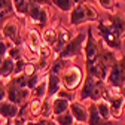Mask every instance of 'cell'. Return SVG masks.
Masks as SVG:
<instances>
[{"label": "cell", "instance_id": "obj_1", "mask_svg": "<svg viewBox=\"0 0 125 125\" xmlns=\"http://www.w3.org/2000/svg\"><path fill=\"white\" fill-rule=\"evenodd\" d=\"M116 60L118 58H116L115 51L109 49L101 42V51H100L98 58L92 62H86L85 64V73L92 76V77H95V79L106 81L107 76H109V72H110L112 66L116 62Z\"/></svg>", "mask_w": 125, "mask_h": 125}, {"label": "cell", "instance_id": "obj_2", "mask_svg": "<svg viewBox=\"0 0 125 125\" xmlns=\"http://www.w3.org/2000/svg\"><path fill=\"white\" fill-rule=\"evenodd\" d=\"M106 89H107L106 81H100L89 74H85V81L79 92V101L91 100V103H98L100 100L104 98Z\"/></svg>", "mask_w": 125, "mask_h": 125}, {"label": "cell", "instance_id": "obj_3", "mask_svg": "<svg viewBox=\"0 0 125 125\" xmlns=\"http://www.w3.org/2000/svg\"><path fill=\"white\" fill-rule=\"evenodd\" d=\"M85 70H82L79 66H74V64H69L67 69L61 73V83L62 88H66L72 92H74L76 89H79L81 85H83L85 81Z\"/></svg>", "mask_w": 125, "mask_h": 125}, {"label": "cell", "instance_id": "obj_4", "mask_svg": "<svg viewBox=\"0 0 125 125\" xmlns=\"http://www.w3.org/2000/svg\"><path fill=\"white\" fill-rule=\"evenodd\" d=\"M98 20V12L95 6H92L91 3L86 5H77L74 9L70 12V25H81L83 22H94Z\"/></svg>", "mask_w": 125, "mask_h": 125}, {"label": "cell", "instance_id": "obj_5", "mask_svg": "<svg viewBox=\"0 0 125 125\" xmlns=\"http://www.w3.org/2000/svg\"><path fill=\"white\" fill-rule=\"evenodd\" d=\"M97 30L103 39V43L107 46L109 49L112 51H116V49H121V43H122V37L118 34V31L109 24V21H100L98 25H97Z\"/></svg>", "mask_w": 125, "mask_h": 125}, {"label": "cell", "instance_id": "obj_6", "mask_svg": "<svg viewBox=\"0 0 125 125\" xmlns=\"http://www.w3.org/2000/svg\"><path fill=\"white\" fill-rule=\"evenodd\" d=\"M86 42V33H77L74 37H72V40L66 45V48L60 52V55L57 58L70 61L76 57H79L83 52V46Z\"/></svg>", "mask_w": 125, "mask_h": 125}, {"label": "cell", "instance_id": "obj_7", "mask_svg": "<svg viewBox=\"0 0 125 125\" xmlns=\"http://www.w3.org/2000/svg\"><path fill=\"white\" fill-rule=\"evenodd\" d=\"M106 83L116 89H122L125 86V55L118 58L116 62L112 66L106 79Z\"/></svg>", "mask_w": 125, "mask_h": 125}, {"label": "cell", "instance_id": "obj_8", "mask_svg": "<svg viewBox=\"0 0 125 125\" xmlns=\"http://www.w3.org/2000/svg\"><path fill=\"white\" fill-rule=\"evenodd\" d=\"M101 51V42H98L94 36V30L92 25H88L86 28V42L83 46V57H85V64L86 62H92L95 61L100 55Z\"/></svg>", "mask_w": 125, "mask_h": 125}, {"label": "cell", "instance_id": "obj_9", "mask_svg": "<svg viewBox=\"0 0 125 125\" xmlns=\"http://www.w3.org/2000/svg\"><path fill=\"white\" fill-rule=\"evenodd\" d=\"M6 88H8V101L17 106H24L25 103H28V98L31 97V89L20 88L10 82L6 83Z\"/></svg>", "mask_w": 125, "mask_h": 125}, {"label": "cell", "instance_id": "obj_10", "mask_svg": "<svg viewBox=\"0 0 125 125\" xmlns=\"http://www.w3.org/2000/svg\"><path fill=\"white\" fill-rule=\"evenodd\" d=\"M2 36L5 39H8L15 46H22V43H24V40L20 34V25L13 20H8L2 25Z\"/></svg>", "mask_w": 125, "mask_h": 125}, {"label": "cell", "instance_id": "obj_11", "mask_svg": "<svg viewBox=\"0 0 125 125\" xmlns=\"http://www.w3.org/2000/svg\"><path fill=\"white\" fill-rule=\"evenodd\" d=\"M12 3H13L15 13L21 15V17H27L30 9L33 8L34 5L46 6L48 3H51V0H12Z\"/></svg>", "mask_w": 125, "mask_h": 125}, {"label": "cell", "instance_id": "obj_12", "mask_svg": "<svg viewBox=\"0 0 125 125\" xmlns=\"http://www.w3.org/2000/svg\"><path fill=\"white\" fill-rule=\"evenodd\" d=\"M107 103L110 104V112H112V119H119L124 113L125 107V97L122 95L121 89H118L113 95L107 100Z\"/></svg>", "mask_w": 125, "mask_h": 125}, {"label": "cell", "instance_id": "obj_13", "mask_svg": "<svg viewBox=\"0 0 125 125\" xmlns=\"http://www.w3.org/2000/svg\"><path fill=\"white\" fill-rule=\"evenodd\" d=\"M70 112H72L76 124L85 125L88 122V107L83 104V101L74 100L73 103H70Z\"/></svg>", "mask_w": 125, "mask_h": 125}, {"label": "cell", "instance_id": "obj_14", "mask_svg": "<svg viewBox=\"0 0 125 125\" xmlns=\"http://www.w3.org/2000/svg\"><path fill=\"white\" fill-rule=\"evenodd\" d=\"M107 21L116 31L118 34L124 39L125 37V15L121 12H115V13H107Z\"/></svg>", "mask_w": 125, "mask_h": 125}, {"label": "cell", "instance_id": "obj_15", "mask_svg": "<svg viewBox=\"0 0 125 125\" xmlns=\"http://www.w3.org/2000/svg\"><path fill=\"white\" fill-rule=\"evenodd\" d=\"M20 110H21V106H17L10 101H3L0 103V116L3 119H15L20 116Z\"/></svg>", "mask_w": 125, "mask_h": 125}, {"label": "cell", "instance_id": "obj_16", "mask_svg": "<svg viewBox=\"0 0 125 125\" xmlns=\"http://www.w3.org/2000/svg\"><path fill=\"white\" fill-rule=\"evenodd\" d=\"M86 125H112V121H106L98 113V109L95 103H91L88 106V122Z\"/></svg>", "mask_w": 125, "mask_h": 125}, {"label": "cell", "instance_id": "obj_17", "mask_svg": "<svg viewBox=\"0 0 125 125\" xmlns=\"http://www.w3.org/2000/svg\"><path fill=\"white\" fill-rule=\"evenodd\" d=\"M15 73V61L10 57H6L0 61V81H10Z\"/></svg>", "mask_w": 125, "mask_h": 125}, {"label": "cell", "instance_id": "obj_18", "mask_svg": "<svg viewBox=\"0 0 125 125\" xmlns=\"http://www.w3.org/2000/svg\"><path fill=\"white\" fill-rule=\"evenodd\" d=\"M46 79H48V91H46V98L52 100L58 91L62 88V83H61V77L57 76V74H51L48 73V76H46Z\"/></svg>", "mask_w": 125, "mask_h": 125}, {"label": "cell", "instance_id": "obj_19", "mask_svg": "<svg viewBox=\"0 0 125 125\" xmlns=\"http://www.w3.org/2000/svg\"><path fill=\"white\" fill-rule=\"evenodd\" d=\"M70 40H72V36H70L69 31H67L66 28H58V40H57V43L52 46V52L58 57L60 52L66 48V45H67Z\"/></svg>", "mask_w": 125, "mask_h": 125}, {"label": "cell", "instance_id": "obj_20", "mask_svg": "<svg viewBox=\"0 0 125 125\" xmlns=\"http://www.w3.org/2000/svg\"><path fill=\"white\" fill-rule=\"evenodd\" d=\"M52 103V116H60L62 113H66L70 110V101L64 100V98H60V97H54L51 100Z\"/></svg>", "mask_w": 125, "mask_h": 125}, {"label": "cell", "instance_id": "obj_21", "mask_svg": "<svg viewBox=\"0 0 125 125\" xmlns=\"http://www.w3.org/2000/svg\"><path fill=\"white\" fill-rule=\"evenodd\" d=\"M43 45L42 42V34H39V31L34 28H30L28 30V46L30 49L33 51L36 55H39V51H40V46Z\"/></svg>", "mask_w": 125, "mask_h": 125}, {"label": "cell", "instance_id": "obj_22", "mask_svg": "<svg viewBox=\"0 0 125 125\" xmlns=\"http://www.w3.org/2000/svg\"><path fill=\"white\" fill-rule=\"evenodd\" d=\"M58 40V30L52 28V27H48V28H45L43 30V33H42V42L45 45H48V46H52L57 43Z\"/></svg>", "mask_w": 125, "mask_h": 125}, {"label": "cell", "instance_id": "obj_23", "mask_svg": "<svg viewBox=\"0 0 125 125\" xmlns=\"http://www.w3.org/2000/svg\"><path fill=\"white\" fill-rule=\"evenodd\" d=\"M15 12L12 0H0V21L12 17Z\"/></svg>", "mask_w": 125, "mask_h": 125}, {"label": "cell", "instance_id": "obj_24", "mask_svg": "<svg viewBox=\"0 0 125 125\" xmlns=\"http://www.w3.org/2000/svg\"><path fill=\"white\" fill-rule=\"evenodd\" d=\"M67 62H69V61H66V60L55 58V60L52 61V64H51L48 73H51V74H57V76H61V73L64 72V70L67 69V66H69Z\"/></svg>", "mask_w": 125, "mask_h": 125}, {"label": "cell", "instance_id": "obj_25", "mask_svg": "<svg viewBox=\"0 0 125 125\" xmlns=\"http://www.w3.org/2000/svg\"><path fill=\"white\" fill-rule=\"evenodd\" d=\"M97 104V109H98V113L101 115L103 119L106 121H112V112H110V104H109L106 100H100Z\"/></svg>", "mask_w": 125, "mask_h": 125}, {"label": "cell", "instance_id": "obj_26", "mask_svg": "<svg viewBox=\"0 0 125 125\" xmlns=\"http://www.w3.org/2000/svg\"><path fill=\"white\" fill-rule=\"evenodd\" d=\"M46 91H48V79L42 81L33 91H31V97L34 98H40V100H45L46 98Z\"/></svg>", "mask_w": 125, "mask_h": 125}, {"label": "cell", "instance_id": "obj_27", "mask_svg": "<svg viewBox=\"0 0 125 125\" xmlns=\"http://www.w3.org/2000/svg\"><path fill=\"white\" fill-rule=\"evenodd\" d=\"M51 3L62 12H72L76 6L73 0H51Z\"/></svg>", "mask_w": 125, "mask_h": 125}, {"label": "cell", "instance_id": "obj_28", "mask_svg": "<svg viewBox=\"0 0 125 125\" xmlns=\"http://www.w3.org/2000/svg\"><path fill=\"white\" fill-rule=\"evenodd\" d=\"M54 119L57 121L58 125H76V121H74V118H73L70 110L66 112V113H62V115H60V116H55Z\"/></svg>", "mask_w": 125, "mask_h": 125}, {"label": "cell", "instance_id": "obj_29", "mask_svg": "<svg viewBox=\"0 0 125 125\" xmlns=\"http://www.w3.org/2000/svg\"><path fill=\"white\" fill-rule=\"evenodd\" d=\"M22 55H24L22 46H15V45H12L10 49H9V52H8V57H10L13 61H20V60H22V58H24Z\"/></svg>", "mask_w": 125, "mask_h": 125}, {"label": "cell", "instance_id": "obj_30", "mask_svg": "<svg viewBox=\"0 0 125 125\" xmlns=\"http://www.w3.org/2000/svg\"><path fill=\"white\" fill-rule=\"evenodd\" d=\"M10 46H12V43L8 39H5L3 36H0V61L8 57V52L10 49Z\"/></svg>", "mask_w": 125, "mask_h": 125}, {"label": "cell", "instance_id": "obj_31", "mask_svg": "<svg viewBox=\"0 0 125 125\" xmlns=\"http://www.w3.org/2000/svg\"><path fill=\"white\" fill-rule=\"evenodd\" d=\"M52 116V103L49 98H45L42 104V116L40 118H51Z\"/></svg>", "mask_w": 125, "mask_h": 125}, {"label": "cell", "instance_id": "obj_32", "mask_svg": "<svg viewBox=\"0 0 125 125\" xmlns=\"http://www.w3.org/2000/svg\"><path fill=\"white\" fill-rule=\"evenodd\" d=\"M55 97L64 98V100H67V101L73 103V101H74V92H72V91H69V89H66V88H61V89L58 91V94H57Z\"/></svg>", "mask_w": 125, "mask_h": 125}, {"label": "cell", "instance_id": "obj_33", "mask_svg": "<svg viewBox=\"0 0 125 125\" xmlns=\"http://www.w3.org/2000/svg\"><path fill=\"white\" fill-rule=\"evenodd\" d=\"M101 9L104 10H113L116 8V0H97Z\"/></svg>", "mask_w": 125, "mask_h": 125}, {"label": "cell", "instance_id": "obj_34", "mask_svg": "<svg viewBox=\"0 0 125 125\" xmlns=\"http://www.w3.org/2000/svg\"><path fill=\"white\" fill-rule=\"evenodd\" d=\"M40 82H42V77H40L39 73H36V74H33V76H30V77H28V89L33 91Z\"/></svg>", "mask_w": 125, "mask_h": 125}, {"label": "cell", "instance_id": "obj_35", "mask_svg": "<svg viewBox=\"0 0 125 125\" xmlns=\"http://www.w3.org/2000/svg\"><path fill=\"white\" fill-rule=\"evenodd\" d=\"M25 64H27V61L24 58L20 60V61H15V73H13V76L22 74L24 73V69H25Z\"/></svg>", "mask_w": 125, "mask_h": 125}, {"label": "cell", "instance_id": "obj_36", "mask_svg": "<svg viewBox=\"0 0 125 125\" xmlns=\"http://www.w3.org/2000/svg\"><path fill=\"white\" fill-rule=\"evenodd\" d=\"M8 100V88L5 81H0V103H3Z\"/></svg>", "mask_w": 125, "mask_h": 125}, {"label": "cell", "instance_id": "obj_37", "mask_svg": "<svg viewBox=\"0 0 125 125\" xmlns=\"http://www.w3.org/2000/svg\"><path fill=\"white\" fill-rule=\"evenodd\" d=\"M37 124L39 125H58L54 118H39L37 119Z\"/></svg>", "mask_w": 125, "mask_h": 125}, {"label": "cell", "instance_id": "obj_38", "mask_svg": "<svg viewBox=\"0 0 125 125\" xmlns=\"http://www.w3.org/2000/svg\"><path fill=\"white\" fill-rule=\"evenodd\" d=\"M74 5H86V3H92V0H73Z\"/></svg>", "mask_w": 125, "mask_h": 125}, {"label": "cell", "instance_id": "obj_39", "mask_svg": "<svg viewBox=\"0 0 125 125\" xmlns=\"http://www.w3.org/2000/svg\"><path fill=\"white\" fill-rule=\"evenodd\" d=\"M25 125H39V124H37V121H27Z\"/></svg>", "mask_w": 125, "mask_h": 125}, {"label": "cell", "instance_id": "obj_40", "mask_svg": "<svg viewBox=\"0 0 125 125\" xmlns=\"http://www.w3.org/2000/svg\"><path fill=\"white\" fill-rule=\"evenodd\" d=\"M5 125H13V121L12 119H8V121H5Z\"/></svg>", "mask_w": 125, "mask_h": 125}, {"label": "cell", "instance_id": "obj_41", "mask_svg": "<svg viewBox=\"0 0 125 125\" xmlns=\"http://www.w3.org/2000/svg\"><path fill=\"white\" fill-rule=\"evenodd\" d=\"M5 121H6V119H3L2 116H0V125H5Z\"/></svg>", "mask_w": 125, "mask_h": 125}, {"label": "cell", "instance_id": "obj_42", "mask_svg": "<svg viewBox=\"0 0 125 125\" xmlns=\"http://www.w3.org/2000/svg\"><path fill=\"white\" fill-rule=\"evenodd\" d=\"M121 92H122V95H124V97H125V86H124V88H122V89H121Z\"/></svg>", "mask_w": 125, "mask_h": 125}, {"label": "cell", "instance_id": "obj_43", "mask_svg": "<svg viewBox=\"0 0 125 125\" xmlns=\"http://www.w3.org/2000/svg\"><path fill=\"white\" fill-rule=\"evenodd\" d=\"M76 125H81V124H76Z\"/></svg>", "mask_w": 125, "mask_h": 125}, {"label": "cell", "instance_id": "obj_44", "mask_svg": "<svg viewBox=\"0 0 125 125\" xmlns=\"http://www.w3.org/2000/svg\"><path fill=\"white\" fill-rule=\"evenodd\" d=\"M122 2H125V0H122Z\"/></svg>", "mask_w": 125, "mask_h": 125}]
</instances>
